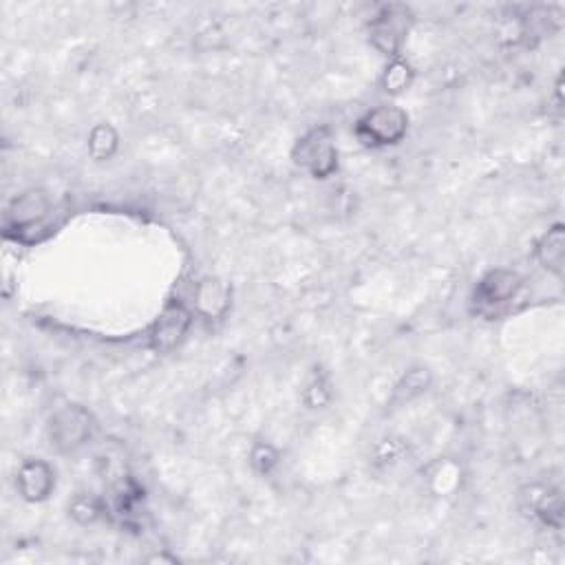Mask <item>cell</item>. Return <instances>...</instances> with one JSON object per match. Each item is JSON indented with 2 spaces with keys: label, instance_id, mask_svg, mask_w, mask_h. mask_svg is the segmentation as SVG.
<instances>
[{
  "label": "cell",
  "instance_id": "cell-6",
  "mask_svg": "<svg viewBox=\"0 0 565 565\" xmlns=\"http://www.w3.org/2000/svg\"><path fill=\"white\" fill-rule=\"evenodd\" d=\"M523 290V278L519 272L508 267L488 269L473 290V308L480 316L495 319L499 316Z\"/></svg>",
  "mask_w": 565,
  "mask_h": 565
},
{
  "label": "cell",
  "instance_id": "cell-10",
  "mask_svg": "<svg viewBox=\"0 0 565 565\" xmlns=\"http://www.w3.org/2000/svg\"><path fill=\"white\" fill-rule=\"evenodd\" d=\"M16 491L30 504L47 501L56 491V471L45 460H25L16 473Z\"/></svg>",
  "mask_w": 565,
  "mask_h": 565
},
{
  "label": "cell",
  "instance_id": "cell-7",
  "mask_svg": "<svg viewBox=\"0 0 565 565\" xmlns=\"http://www.w3.org/2000/svg\"><path fill=\"white\" fill-rule=\"evenodd\" d=\"M193 327V312L177 299H171L149 332V345L155 354L177 349Z\"/></svg>",
  "mask_w": 565,
  "mask_h": 565
},
{
  "label": "cell",
  "instance_id": "cell-1",
  "mask_svg": "<svg viewBox=\"0 0 565 565\" xmlns=\"http://www.w3.org/2000/svg\"><path fill=\"white\" fill-rule=\"evenodd\" d=\"M54 217V204L47 191L32 188L12 199V204L5 208L3 215V234L10 241L16 243H38L47 239L54 230L51 223Z\"/></svg>",
  "mask_w": 565,
  "mask_h": 565
},
{
  "label": "cell",
  "instance_id": "cell-18",
  "mask_svg": "<svg viewBox=\"0 0 565 565\" xmlns=\"http://www.w3.org/2000/svg\"><path fill=\"white\" fill-rule=\"evenodd\" d=\"M406 451H408L406 440H402V438H387V440H382V442L376 447V460H373V464H376L378 469L393 466V464H397V462L406 456Z\"/></svg>",
  "mask_w": 565,
  "mask_h": 565
},
{
  "label": "cell",
  "instance_id": "cell-5",
  "mask_svg": "<svg viewBox=\"0 0 565 565\" xmlns=\"http://www.w3.org/2000/svg\"><path fill=\"white\" fill-rule=\"evenodd\" d=\"M413 12L408 5L389 3L382 5L369 23V45L384 58L395 60L402 54V47L413 27Z\"/></svg>",
  "mask_w": 565,
  "mask_h": 565
},
{
  "label": "cell",
  "instance_id": "cell-2",
  "mask_svg": "<svg viewBox=\"0 0 565 565\" xmlns=\"http://www.w3.org/2000/svg\"><path fill=\"white\" fill-rule=\"evenodd\" d=\"M95 417L82 404H65L47 419V438L56 453L69 456L80 451L95 436Z\"/></svg>",
  "mask_w": 565,
  "mask_h": 565
},
{
  "label": "cell",
  "instance_id": "cell-13",
  "mask_svg": "<svg viewBox=\"0 0 565 565\" xmlns=\"http://www.w3.org/2000/svg\"><path fill=\"white\" fill-rule=\"evenodd\" d=\"M87 147H89V155L91 160L95 162H108L115 158L117 149H119V132L102 122V124H95L89 132V139H87Z\"/></svg>",
  "mask_w": 565,
  "mask_h": 565
},
{
  "label": "cell",
  "instance_id": "cell-8",
  "mask_svg": "<svg viewBox=\"0 0 565 565\" xmlns=\"http://www.w3.org/2000/svg\"><path fill=\"white\" fill-rule=\"evenodd\" d=\"M519 510L543 528L554 532L563 530V497L558 488L545 484H526L519 491Z\"/></svg>",
  "mask_w": 565,
  "mask_h": 565
},
{
  "label": "cell",
  "instance_id": "cell-11",
  "mask_svg": "<svg viewBox=\"0 0 565 565\" xmlns=\"http://www.w3.org/2000/svg\"><path fill=\"white\" fill-rule=\"evenodd\" d=\"M534 258L545 272L554 274L556 278L563 276V272H565V228H563V223H554L539 237V241L534 243Z\"/></svg>",
  "mask_w": 565,
  "mask_h": 565
},
{
  "label": "cell",
  "instance_id": "cell-4",
  "mask_svg": "<svg viewBox=\"0 0 565 565\" xmlns=\"http://www.w3.org/2000/svg\"><path fill=\"white\" fill-rule=\"evenodd\" d=\"M354 132L367 149L395 147L408 132V113L393 104L376 106L356 122Z\"/></svg>",
  "mask_w": 565,
  "mask_h": 565
},
{
  "label": "cell",
  "instance_id": "cell-16",
  "mask_svg": "<svg viewBox=\"0 0 565 565\" xmlns=\"http://www.w3.org/2000/svg\"><path fill=\"white\" fill-rule=\"evenodd\" d=\"M334 400V382L323 367H316L303 389V402L308 408H325Z\"/></svg>",
  "mask_w": 565,
  "mask_h": 565
},
{
  "label": "cell",
  "instance_id": "cell-12",
  "mask_svg": "<svg viewBox=\"0 0 565 565\" xmlns=\"http://www.w3.org/2000/svg\"><path fill=\"white\" fill-rule=\"evenodd\" d=\"M434 384V373L429 367H411L404 371V376L395 382L393 393H391V404H408L415 397L424 395Z\"/></svg>",
  "mask_w": 565,
  "mask_h": 565
},
{
  "label": "cell",
  "instance_id": "cell-17",
  "mask_svg": "<svg viewBox=\"0 0 565 565\" xmlns=\"http://www.w3.org/2000/svg\"><path fill=\"white\" fill-rule=\"evenodd\" d=\"M278 462H280V456L269 442H254V447L250 451V466L256 475H261V477L272 475L274 469L278 466Z\"/></svg>",
  "mask_w": 565,
  "mask_h": 565
},
{
  "label": "cell",
  "instance_id": "cell-9",
  "mask_svg": "<svg viewBox=\"0 0 565 565\" xmlns=\"http://www.w3.org/2000/svg\"><path fill=\"white\" fill-rule=\"evenodd\" d=\"M193 303L195 314L201 321L217 325L228 316L232 308V286L219 276H204L197 280L193 290Z\"/></svg>",
  "mask_w": 565,
  "mask_h": 565
},
{
  "label": "cell",
  "instance_id": "cell-15",
  "mask_svg": "<svg viewBox=\"0 0 565 565\" xmlns=\"http://www.w3.org/2000/svg\"><path fill=\"white\" fill-rule=\"evenodd\" d=\"M413 80H415L413 67L400 56L395 60H389V65L384 67V71L380 76V87L389 95H400L411 89Z\"/></svg>",
  "mask_w": 565,
  "mask_h": 565
},
{
  "label": "cell",
  "instance_id": "cell-3",
  "mask_svg": "<svg viewBox=\"0 0 565 565\" xmlns=\"http://www.w3.org/2000/svg\"><path fill=\"white\" fill-rule=\"evenodd\" d=\"M295 164L314 180H327L338 171L341 155L334 135L327 126L310 128L297 139L292 149Z\"/></svg>",
  "mask_w": 565,
  "mask_h": 565
},
{
  "label": "cell",
  "instance_id": "cell-14",
  "mask_svg": "<svg viewBox=\"0 0 565 565\" xmlns=\"http://www.w3.org/2000/svg\"><path fill=\"white\" fill-rule=\"evenodd\" d=\"M108 512V506L102 497L93 493H78L69 501V517L80 526H91Z\"/></svg>",
  "mask_w": 565,
  "mask_h": 565
}]
</instances>
